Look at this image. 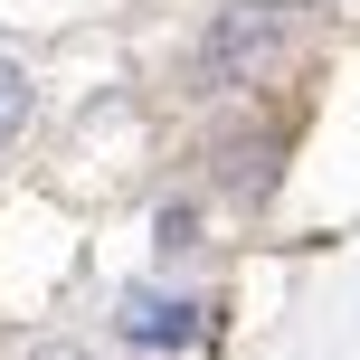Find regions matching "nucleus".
I'll return each instance as SVG.
<instances>
[{
  "label": "nucleus",
  "instance_id": "3",
  "mask_svg": "<svg viewBox=\"0 0 360 360\" xmlns=\"http://www.w3.org/2000/svg\"><path fill=\"white\" fill-rule=\"evenodd\" d=\"M114 323H124V342H143V351H190V342H209V332H218V304H190V294H143V285H133Z\"/></svg>",
  "mask_w": 360,
  "mask_h": 360
},
{
  "label": "nucleus",
  "instance_id": "6",
  "mask_svg": "<svg viewBox=\"0 0 360 360\" xmlns=\"http://www.w3.org/2000/svg\"><path fill=\"white\" fill-rule=\"evenodd\" d=\"M29 360H95V351H76V342H38Z\"/></svg>",
  "mask_w": 360,
  "mask_h": 360
},
{
  "label": "nucleus",
  "instance_id": "4",
  "mask_svg": "<svg viewBox=\"0 0 360 360\" xmlns=\"http://www.w3.org/2000/svg\"><path fill=\"white\" fill-rule=\"evenodd\" d=\"M29 114H38L29 67H19V57H0V143H19V133H29Z\"/></svg>",
  "mask_w": 360,
  "mask_h": 360
},
{
  "label": "nucleus",
  "instance_id": "5",
  "mask_svg": "<svg viewBox=\"0 0 360 360\" xmlns=\"http://www.w3.org/2000/svg\"><path fill=\"white\" fill-rule=\"evenodd\" d=\"M190 228H199V218H190V209H162V247H171V256H180V247H199V237H190Z\"/></svg>",
  "mask_w": 360,
  "mask_h": 360
},
{
  "label": "nucleus",
  "instance_id": "1",
  "mask_svg": "<svg viewBox=\"0 0 360 360\" xmlns=\"http://www.w3.org/2000/svg\"><path fill=\"white\" fill-rule=\"evenodd\" d=\"M304 29H313L304 0H218L209 29H199L190 86H199V95H266L275 67L304 48Z\"/></svg>",
  "mask_w": 360,
  "mask_h": 360
},
{
  "label": "nucleus",
  "instance_id": "2",
  "mask_svg": "<svg viewBox=\"0 0 360 360\" xmlns=\"http://www.w3.org/2000/svg\"><path fill=\"white\" fill-rule=\"evenodd\" d=\"M209 180L237 199V209H266V199L285 190V133H275V124L218 133V143H209Z\"/></svg>",
  "mask_w": 360,
  "mask_h": 360
}]
</instances>
